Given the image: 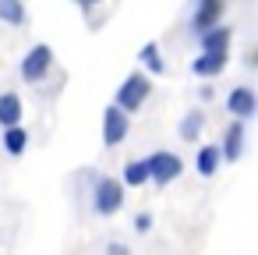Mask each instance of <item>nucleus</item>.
Segmentation results:
<instances>
[{
  "mask_svg": "<svg viewBox=\"0 0 258 255\" xmlns=\"http://www.w3.org/2000/svg\"><path fill=\"white\" fill-rule=\"evenodd\" d=\"M0 22H8V25H25V22H29V11L18 4V0H0Z\"/></svg>",
  "mask_w": 258,
  "mask_h": 255,
  "instance_id": "14",
  "label": "nucleus"
},
{
  "mask_svg": "<svg viewBox=\"0 0 258 255\" xmlns=\"http://www.w3.org/2000/svg\"><path fill=\"white\" fill-rule=\"evenodd\" d=\"M50 68H53V50H50V43H36L25 57H22V78L25 82H43L46 75H50Z\"/></svg>",
  "mask_w": 258,
  "mask_h": 255,
  "instance_id": "3",
  "label": "nucleus"
},
{
  "mask_svg": "<svg viewBox=\"0 0 258 255\" xmlns=\"http://www.w3.org/2000/svg\"><path fill=\"white\" fill-rule=\"evenodd\" d=\"M22 114H25V107H22L18 92H4V96H0V124H4V131L22 128Z\"/></svg>",
  "mask_w": 258,
  "mask_h": 255,
  "instance_id": "8",
  "label": "nucleus"
},
{
  "mask_svg": "<svg viewBox=\"0 0 258 255\" xmlns=\"http://www.w3.org/2000/svg\"><path fill=\"white\" fill-rule=\"evenodd\" d=\"M149 92H152V78L142 75V71H131V75L124 78V85L117 89V107L131 117V114H138V110L145 107Z\"/></svg>",
  "mask_w": 258,
  "mask_h": 255,
  "instance_id": "1",
  "label": "nucleus"
},
{
  "mask_svg": "<svg viewBox=\"0 0 258 255\" xmlns=\"http://www.w3.org/2000/svg\"><path fill=\"white\" fill-rule=\"evenodd\" d=\"M247 64H251V68H258V50H251V57H247Z\"/></svg>",
  "mask_w": 258,
  "mask_h": 255,
  "instance_id": "20",
  "label": "nucleus"
},
{
  "mask_svg": "<svg viewBox=\"0 0 258 255\" xmlns=\"http://www.w3.org/2000/svg\"><path fill=\"white\" fill-rule=\"evenodd\" d=\"M120 206H124V181L99 177L96 188H92V209L99 216H113V213H120Z\"/></svg>",
  "mask_w": 258,
  "mask_h": 255,
  "instance_id": "2",
  "label": "nucleus"
},
{
  "mask_svg": "<svg viewBox=\"0 0 258 255\" xmlns=\"http://www.w3.org/2000/svg\"><path fill=\"white\" fill-rule=\"evenodd\" d=\"M135 223H138V230H142V234H145V230H149V227H152V216H149V213H142V216H138V220H135Z\"/></svg>",
  "mask_w": 258,
  "mask_h": 255,
  "instance_id": "19",
  "label": "nucleus"
},
{
  "mask_svg": "<svg viewBox=\"0 0 258 255\" xmlns=\"http://www.w3.org/2000/svg\"><path fill=\"white\" fill-rule=\"evenodd\" d=\"M145 181H152L149 177V160H127L124 163V184L127 188H142Z\"/></svg>",
  "mask_w": 258,
  "mask_h": 255,
  "instance_id": "13",
  "label": "nucleus"
},
{
  "mask_svg": "<svg viewBox=\"0 0 258 255\" xmlns=\"http://www.w3.org/2000/svg\"><path fill=\"white\" fill-rule=\"evenodd\" d=\"M226 57H230V54H202V57L191 64V71L202 75V78H212V75H219V71L226 68Z\"/></svg>",
  "mask_w": 258,
  "mask_h": 255,
  "instance_id": "11",
  "label": "nucleus"
},
{
  "mask_svg": "<svg viewBox=\"0 0 258 255\" xmlns=\"http://www.w3.org/2000/svg\"><path fill=\"white\" fill-rule=\"evenodd\" d=\"M202 124H205V114L191 110V114L180 121V128H177V131H180V138H184V142H195V138H198V131H202Z\"/></svg>",
  "mask_w": 258,
  "mask_h": 255,
  "instance_id": "16",
  "label": "nucleus"
},
{
  "mask_svg": "<svg viewBox=\"0 0 258 255\" xmlns=\"http://www.w3.org/2000/svg\"><path fill=\"white\" fill-rule=\"evenodd\" d=\"M180 170H184V163H180V156H173V152H152L149 156V177L163 188V184H170V181H177L180 177Z\"/></svg>",
  "mask_w": 258,
  "mask_h": 255,
  "instance_id": "5",
  "label": "nucleus"
},
{
  "mask_svg": "<svg viewBox=\"0 0 258 255\" xmlns=\"http://www.w3.org/2000/svg\"><path fill=\"white\" fill-rule=\"evenodd\" d=\"M106 255H127V244L124 241H110L106 244Z\"/></svg>",
  "mask_w": 258,
  "mask_h": 255,
  "instance_id": "18",
  "label": "nucleus"
},
{
  "mask_svg": "<svg viewBox=\"0 0 258 255\" xmlns=\"http://www.w3.org/2000/svg\"><path fill=\"white\" fill-rule=\"evenodd\" d=\"M226 110H230L237 121H247V117H254V114H258V96H254V89H247V85H237V89L226 96Z\"/></svg>",
  "mask_w": 258,
  "mask_h": 255,
  "instance_id": "7",
  "label": "nucleus"
},
{
  "mask_svg": "<svg viewBox=\"0 0 258 255\" xmlns=\"http://www.w3.org/2000/svg\"><path fill=\"white\" fill-rule=\"evenodd\" d=\"M127 131H131V117H127L117 103L106 107V110H103V145H106V149L120 145V142L127 138Z\"/></svg>",
  "mask_w": 258,
  "mask_h": 255,
  "instance_id": "4",
  "label": "nucleus"
},
{
  "mask_svg": "<svg viewBox=\"0 0 258 255\" xmlns=\"http://www.w3.org/2000/svg\"><path fill=\"white\" fill-rule=\"evenodd\" d=\"M219 18H223V4H219V0H202V4L195 8V15H191V32L202 39L205 32H212L219 25Z\"/></svg>",
  "mask_w": 258,
  "mask_h": 255,
  "instance_id": "6",
  "label": "nucleus"
},
{
  "mask_svg": "<svg viewBox=\"0 0 258 255\" xmlns=\"http://www.w3.org/2000/svg\"><path fill=\"white\" fill-rule=\"evenodd\" d=\"M230 50V29L226 25H216L212 32L202 36V54H226Z\"/></svg>",
  "mask_w": 258,
  "mask_h": 255,
  "instance_id": "10",
  "label": "nucleus"
},
{
  "mask_svg": "<svg viewBox=\"0 0 258 255\" xmlns=\"http://www.w3.org/2000/svg\"><path fill=\"white\" fill-rule=\"evenodd\" d=\"M142 61L149 64V71H152V75H163V71H166V64H163V57H159V46H156V43H145V46H142Z\"/></svg>",
  "mask_w": 258,
  "mask_h": 255,
  "instance_id": "17",
  "label": "nucleus"
},
{
  "mask_svg": "<svg viewBox=\"0 0 258 255\" xmlns=\"http://www.w3.org/2000/svg\"><path fill=\"white\" fill-rule=\"evenodd\" d=\"M4 149H8V156H22V152L29 149V131H25V128L4 131Z\"/></svg>",
  "mask_w": 258,
  "mask_h": 255,
  "instance_id": "15",
  "label": "nucleus"
},
{
  "mask_svg": "<svg viewBox=\"0 0 258 255\" xmlns=\"http://www.w3.org/2000/svg\"><path fill=\"white\" fill-rule=\"evenodd\" d=\"M240 149H244V128H240V121H233L223 135L219 152H223V160H240Z\"/></svg>",
  "mask_w": 258,
  "mask_h": 255,
  "instance_id": "9",
  "label": "nucleus"
},
{
  "mask_svg": "<svg viewBox=\"0 0 258 255\" xmlns=\"http://www.w3.org/2000/svg\"><path fill=\"white\" fill-rule=\"evenodd\" d=\"M219 160H223L219 145H202V149H198V156H195V167H198V174H202V177H212V174H216V167H219Z\"/></svg>",
  "mask_w": 258,
  "mask_h": 255,
  "instance_id": "12",
  "label": "nucleus"
}]
</instances>
